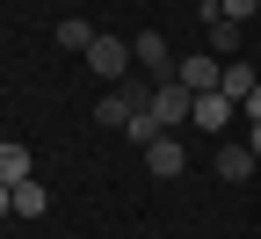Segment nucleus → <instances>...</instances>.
<instances>
[{"label": "nucleus", "instance_id": "nucleus-1", "mask_svg": "<svg viewBox=\"0 0 261 239\" xmlns=\"http://www.w3.org/2000/svg\"><path fill=\"white\" fill-rule=\"evenodd\" d=\"M145 109H152V123H160V130H174V123H189V109H196V94H189L181 80H160Z\"/></svg>", "mask_w": 261, "mask_h": 239}, {"label": "nucleus", "instance_id": "nucleus-2", "mask_svg": "<svg viewBox=\"0 0 261 239\" xmlns=\"http://www.w3.org/2000/svg\"><path fill=\"white\" fill-rule=\"evenodd\" d=\"M87 65H94L102 80H123L130 65H138V58H130V37H94V44H87Z\"/></svg>", "mask_w": 261, "mask_h": 239}, {"label": "nucleus", "instance_id": "nucleus-3", "mask_svg": "<svg viewBox=\"0 0 261 239\" xmlns=\"http://www.w3.org/2000/svg\"><path fill=\"white\" fill-rule=\"evenodd\" d=\"M189 123H203L211 138H225V130L240 123V101H232V94H196V109H189Z\"/></svg>", "mask_w": 261, "mask_h": 239}, {"label": "nucleus", "instance_id": "nucleus-4", "mask_svg": "<svg viewBox=\"0 0 261 239\" xmlns=\"http://www.w3.org/2000/svg\"><path fill=\"white\" fill-rule=\"evenodd\" d=\"M174 80H181L189 94H218V80H225V58L196 51V58H181V65H174Z\"/></svg>", "mask_w": 261, "mask_h": 239}, {"label": "nucleus", "instance_id": "nucleus-5", "mask_svg": "<svg viewBox=\"0 0 261 239\" xmlns=\"http://www.w3.org/2000/svg\"><path fill=\"white\" fill-rule=\"evenodd\" d=\"M130 58H138V65H152L160 80H174V65H181V58L167 51V37H160V29H145V37H130Z\"/></svg>", "mask_w": 261, "mask_h": 239}, {"label": "nucleus", "instance_id": "nucleus-6", "mask_svg": "<svg viewBox=\"0 0 261 239\" xmlns=\"http://www.w3.org/2000/svg\"><path fill=\"white\" fill-rule=\"evenodd\" d=\"M145 167H152V181H174L181 167H189V152H181V138H152V145H145Z\"/></svg>", "mask_w": 261, "mask_h": 239}, {"label": "nucleus", "instance_id": "nucleus-7", "mask_svg": "<svg viewBox=\"0 0 261 239\" xmlns=\"http://www.w3.org/2000/svg\"><path fill=\"white\" fill-rule=\"evenodd\" d=\"M203 22H211V58H232V51H240V29H247V22H225V15H218V0L203 8Z\"/></svg>", "mask_w": 261, "mask_h": 239}, {"label": "nucleus", "instance_id": "nucleus-8", "mask_svg": "<svg viewBox=\"0 0 261 239\" xmlns=\"http://www.w3.org/2000/svg\"><path fill=\"white\" fill-rule=\"evenodd\" d=\"M254 167H261V160H254L247 145H225V138H218V181H254Z\"/></svg>", "mask_w": 261, "mask_h": 239}, {"label": "nucleus", "instance_id": "nucleus-9", "mask_svg": "<svg viewBox=\"0 0 261 239\" xmlns=\"http://www.w3.org/2000/svg\"><path fill=\"white\" fill-rule=\"evenodd\" d=\"M51 210V189L44 181H15V218H44Z\"/></svg>", "mask_w": 261, "mask_h": 239}, {"label": "nucleus", "instance_id": "nucleus-10", "mask_svg": "<svg viewBox=\"0 0 261 239\" xmlns=\"http://www.w3.org/2000/svg\"><path fill=\"white\" fill-rule=\"evenodd\" d=\"M15 181H29V145H0V189H15Z\"/></svg>", "mask_w": 261, "mask_h": 239}, {"label": "nucleus", "instance_id": "nucleus-11", "mask_svg": "<svg viewBox=\"0 0 261 239\" xmlns=\"http://www.w3.org/2000/svg\"><path fill=\"white\" fill-rule=\"evenodd\" d=\"M261 87V73H254V65H232V58H225V80H218V94H232V101H247Z\"/></svg>", "mask_w": 261, "mask_h": 239}, {"label": "nucleus", "instance_id": "nucleus-12", "mask_svg": "<svg viewBox=\"0 0 261 239\" xmlns=\"http://www.w3.org/2000/svg\"><path fill=\"white\" fill-rule=\"evenodd\" d=\"M87 44H94V29H87L80 15H65V22H58V51H80V58H87Z\"/></svg>", "mask_w": 261, "mask_h": 239}, {"label": "nucleus", "instance_id": "nucleus-13", "mask_svg": "<svg viewBox=\"0 0 261 239\" xmlns=\"http://www.w3.org/2000/svg\"><path fill=\"white\" fill-rule=\"evenodd\" d=\"M254 8H261V0H218V15H225V22H247Z\"/></svg>", "mask_w": 261, "mask_h": 239}, {"label": "nucleus", "instance_id": "nucleus-14", "mask_svg": "<svg viewBox=\"0 0 261 239\" xmlns=\"http://www.w3.org/2000/svg\"><path fill=\"white\" fill-rule=\"evenodd\" d=\"M240 109H247V123H261V87H254V94L240 101Z\"/></svg>", "mask_w": 261, "mask_h": 239}, {"label": "nucleus", "instance_id": "nucleus-15", "mask_svg": "<svg viewBox=\"0 0 261 239\" xmlns=\"http://www.w3.org/2000/svg\"><path fill=\"white\" fill-rule=\"evenodd\" d=\"M240 145H247V152L261 160V123H247V138H240Z\"/></svg>", "mask_w": 261, "mask_h": 239}, {"label": "nucleus", "instance_id": "nucleus-16", "mask_svg": "<svg viewBox=\"0 0 261 239\" xmlns=\"http://www.w3.org/2000/svg\"><path fill=\"white\" fill-rule=\"evenodd\" d=\"M0 218H15V189H0Z\"/></svg>", "mask_w": 261, "mask_h": 239}]
</instances>
